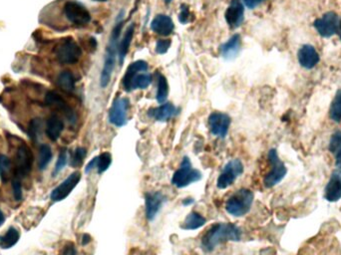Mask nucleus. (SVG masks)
Here are the masks:
<instances>
[{"label":"nucleus","instance_id":"34","mask_svg":"<svg viewBox=\"0 0 341 255\" xmlns=\"http://www.w3.org/2000/svg\"><path fill=\"white\" fill-rule=\"evenodd\" d=\"M42 121L41 119H33L28 126V136L33 141H37L41 135Z\"/></svg>","mask_w":341,"mask_h":255},{"label":"nucleus","instance_id":"7","mask_svg":"<svg viewBox=\"0 0 341 255\" xmlns=\"http://www.w3.org/2000/svg\"><path fill=\"white\" fill-rule=\"evenodd\" d=\"M314 25L320 36L329 38L339 32L340 18L337 13L329 11L324 13L320 18H317Z\"/></svg>","mask_w":341,"mask_h":255},{"label":"nucleus","instance_id":"37","mask_svg":"<svg viewBox=\"0 0 341 255\" xmlns=\"http://www.w3.org/2000/svg\"><path fill=\"white\" fill-rule=\"evenodd\" d=\"M67 162H68V155H67V152L65 150H63V151L60 152L58 160H57L56 164H55V168H54V172H53V177L58 175L66 166Z\"/></svg>","mask_w":341,"mask_h":255},{"label":"nucleus","instance_id":"44","mask_svg":"<svg viewBox=\"0 0 341 255\" xmlns=\"http://www.w3.org/2000/svg\"><path fill=\"white\" fill-rule=\"evenodd\" d=\"M4 222H5V216L2 212V210L0 209V226H2L4 224Z\"/></svg>","mask_w":341,"mask_h":255},{"label":"nucleus","instance_id":"1","mask_svg":"<svg viewBox=\"0 0 341 255\" xmlns=\"http://www.w3.org/2000/svg\"><path fill=\"white\" fill-rule=\"evenodd\" d=\"M242 238L241 230L233 223H215L202 237V248L207 252H212L217 246L226 241H240Z\"/></svg>","mask_w":341,"mask_h":255},{"label":"nucleus","instance_id":"15","mask_svg":"<svg viewBox=\"0 0 341 255\" xmlns=\"http://www.w3.org/2000/svg\"><path fill=\"white\" fill-rule=\"evenodd\" d=\"M45 103L51 106L54 107L60 111H62V113H64L65 117L68 119V121L70 123H76L77 121V116L76 113L74 112L73 109L67 104V102L56 92L54 91H49L48 93L46 94L45 96Z\"/></svg>","mask_w":341,"mask_h":255},{"label":"nucleus","instance_id":"47","mask_svg":"<svg viewBox=\"0 0 341 255\" xmlns=\"http://www.w3.org/2000/svg\"><path fill=\"white\" fill-rule=\"evenodd\" d=\"M340 39H341V31H340Z\"/></svg>","mask_w":341,"mask_h":255},{"label":"nucleus","instance_id":"11","mask_svg":"<svg viewBox=\"0 0 341 255\" xmlns=\"http://www.w3.org/2000/svg\"><path fill=\"white\" fill-rule=\"evenodd\" d=\"M64 13L67 19L75 25H86L91 20L87 8L77 1H68L64 6Z\"/></svg>","mask_w":341,"mask_h":255},{"label":"nucleus","instance_id":"5","mask_svg":"<svg viewBox=\"0 0 341 255\" xmlns=\"http://www.w3.org/2000/svg\"><path fill=\"white\" fill-rule=\"evenodd\" d=\"M202 178V173L198 169L194 168L190 159L185 157L181 162L180 167L176 171L172 178V184L178 188H183L201 181Z\"/></svg>","mask_w":341,"mask_h":255},{"label":"nucleus","instance_id":"43","mask_svg":"<svg viewBox=\"0 0 341 255\" xmlns=\"http://www.w3.org/2000/svg\"><path fill=\"white\" fill-rule=\"evenodd\" d=\"M194 202H195V200H193V199H185L184 202H183V205L184 206H189V205H192Z\"/></svg>","mask_w":341,"mask_h":255},{"label":"nucleus","instance_id":"26","mask_svg":"<svg viewBox=\"0 0 341 255\" xmlns=\"http://www.w3.org/2000/svg\"><path fill=\"white\" fill-rule=\"evenodd\" d=\"M134 31H135V25L131 24L128 29L126 30L124 36H123L122 41L119 44V48H118V56H119V62L120 65H122L125 57L129 51V48L131 45L133 36H134Z\"/></svg>","mask_w":341,"mask_h":255},{"label":"nucleus","instance_id":"16","mask_svg":"<svg viewBox=\"0 0 341 255\" xmlns=\"http://www.w3.org/2000/svg\"><path fill=\"white\" fill-rule=\"evenodd\" d=\"M166 196L160 191L147 192L145 194V209L148 220H153L162 209Z\"/></svg>","mask_w":341,"mask_h":255},{"label":"nucleus","instance_id":"17","mask_svg":"<svg viewBox=\"0 0 341 255\" xmlns=\"http://www.w3.org/2000/svg\"><path fill=\"white\" fill-rule=\"evenodd\" d=\"M244 17V4L240 0H233L225 11L226 23L231 28L236 29L243 23Z\"/></svg>","mask_w":341,"mask_h":255},{"label":"nucleus","instance_id":"13","mask_svg":"<svg viewBox=\"0 0 341 255\" xmlns=\"http://www.w3.org/2000/svg\"><path fill=\"white\" fill-rule=\"evenodd\" d=\"M80 181H81V173L74 172L64 182H62L59 186L52 190L50 194L51 200L53 202H61L65 200L72 192V190L79 184Z\"/></svg>","mask_w":341,"mask_h":255},{"label":"nucleus","instance_id":"21","mask_svg":"<svg viewBox=\"0 0 341 255\" xmlns=\"http://www.w3.org/2000/svg\"><path fill=\"white\" fill-rule=\"evenodd\" d=\"M178 114L177 108L172 103H164L161 106L151 109L148 116L158 122H168Z\"/></svg>","mask_w":341,"mask_h":255},{"label":"nucleus","instance_id":"8","mask_svg":"<svg viewBox=\"0 0 341 255\" xmlns=\"http://www.w3.org/2000/svg\"><path fill=\"white\" fill-rule=\"evenodd\" d=\"M244 173V164L240 160H232L228 162L217 180V186L219 189L228 188L237 181V179Z\"/></svg>","mask_w":341,"mask_h":255},{"label":"nucleus","instance_id":"30","mask_svg":"<svg viewBox=\"0 0 341 255\" xmlns=\"http://www.w3.org/2000/svg\"><path fill=\"white\" fill-rule=\"evenodd\" d=\"M53 154L49 145L43 144L39 148V157H38V168L44 171L52 160Z\"/></svg>","mask_w":341,"mask_h":255},{"label":"nucleus","instance_id":"14","mask_svg":"<svg viewBox=\"0 0 341 255\" xmlns=\"http://www.w3.org/2000/svg\"><path fill=\"white\" fill-rule=\"evenodd\" d=\"M230 126H231V118L226 114L215 112L209 117V127L211 133L220 139L226 137Z\"/></svg>","mask_w":341,"mask_h":255},{"label":"nucleus","instance_id":"31","mask_svg":"<svg viewBox=\"0 0 341 255\" xmlns=\"http://www.w3.org/2000/svg\"><path fill=\"white\" fill-rule=\"evenodd\" d=\"M329 117L335 123L341 122V89L336 92L330 105Z\"/></svg>","mask_w":341,"mask_h":255},{"label":"nucleus","instance_id":"39","mask_svg":"<svg viewBox=\"0 0 341 255\" xmlns=\"http://www.w3.org/2000/svg\"><path fill=\"white\" fill-rule=\"evenodd\" d=\"M189 17H190V9L189 6L187 4H182L181 6V11L179 14V19L181 23H187L189 21Z\"/></svg>","mask_w":341,"mask_h":255},{"label":"nucleus","instance_id":"19","mask_svg":"<svg viewBox=\"0 0 341 255\" xmlns=\"http://www.w3.org/2000/svg\"><path fill=\"white\" fill-rule=\"evenodd\" d=\"M298 62L305 69H312L319 62V54L312 45L305 44L300 47L297 53Z\"/></svg>","mask_w":341,"mask_h":255},{"label":"nucleus","instance_id":"10","mask_svg":"<svg viewBox=\"0 0 341 255\" xmlns=\"http://www.w3.org/2000/svg\"><path fill=\"white\" fill-rule=\"evenodd\" d=\"M33 154L30 148L25 144L21 143L16 150L15 156V174L16 176L23 178L30 174L33 165Z\"/></svg>","mask_w":341,"mask_h":255},{"label":"nucleus","instance_id":"28","mask_svg":"<svg viewBox=\"0 0 341 255\" xmlns=\"http://www.w3.org/2000/svg\"><path fill=\"white\" fill-rule=\"evenodd\" d=\"M20 233L15 228H9L7 232L0 237V247L2 249H9L13 247L19 240Z\"/></svg>","mask_w":341,"mask_h":255},{"label":"nucleus","instance_id":"25","mask_svg":"<svg viewBox=\"0 0 341 255\" xmlns=\"http://www.w3.org/2000/svg\"><path fill=\"white\" fill-rule=\"evenodd\" d=\"M207 223L206 217H204L201 213L196 211H192L187 215L185 220L183 221L181 228L184 231H195Z\"/></svg>","mask_w":341,"mask_h":255},{"label":"nucleus","instance_id":"6","mask_svg":"<svg viewBox=\"0 0 341 255\" xmlns=\"http://www.w3.org/2000/svg\"><path fill=\"white\" fill-rule=\"evenodd\" d=\"M268 162L270 163V171L264 179V185L267 188H271L277 186L287 176L288 167L282 162L275 149H271L268 152Z\"/></svg>","mask_w":341,"mask_h":255},{"label":"nucleus","instance_id":"46","mask_svg":"<svg viewBox=\"0 0 341 255\" xmlns=\"http://www.w3.org/2000/svg\"><path fill=\"white\" fill-rule=\"evenodd\" d=\"M94 1H99V2H104V1H107V0H94Z\"/></svg>","mask_w":341,"mask_h":255},{"label":"nucleus","instance_id":"40","mask_svg":"<svg viewBox=\"0 0 341 255\" xmlns=\"http://www.w3.org/2000/svg\"><path fill=\"white\" fill-rule=\"evenodd\" d=\"M77 251L73 243H68L64 246L62 250V255H76Z\"/></svg>","mask_w":341,"mask_h":255},{"label":"nucleus","instance_id":"38","mask_svg":"<svg viewBox=\"0 0 341 255\" xmlns=\"http://www.w3.org/2000/svg\"><path fill=\"white\" fill-rule=\"evenodd\" d=\"M170 46V41L169 39H163L159 40L156 44V51L159 54H165L168 52Z\"/></svg>","mask_w":341,"mask_h":255},{"label":"nucleus","instance_id":"3","mask_svg":"<svg viewBox=\"0 0 341 255\" xmlns=\"http://www.w3.org/2000/svg\"><path fill=\"white\" fill-rule=\"evenodd\" d=\"M123 22H119L116 24L115 27L113 28L109 44L106 49V55L104 59V65L103 69L101 72V77H100V85L102 88H105L109 85L112 74L115 68V62H116V57L118 53V48H119V36L122 31Z\"/></svg>","mask_w":341,"mask_h":255},{"label":"nucleus","instance_id":"36","mask_svg":"<svg viewBox=\"0 0 341 255\" xmlns=\"http://www.w3.org/2000/svg\"><path fill=\"white\" fill-rule=\"evenodd\" d=\"M12 192L13 197L16 202H20L22 200V185H21V178L14 175L12 179Z\"/></svg>","mask_w":341,"mask_h":255},{"label":"nucleus","instance_id":"32","mask_svg":"<svg viewBox=\"0 0 341 255\" xmlns=\"http://www.w3.org/2000/svg\"><path fill=\"white\" fill-rule=\"evenodd\" d=\"M169 96V84L165 76L160 75L159 76V82H158V91H157V101L160 104H164Z\"/></svg>","mask_w":341,"mask_h":255},{"label":"nucleus","instance_id":"29","mask_svg":"<svg viewBox=\"0 0 341 255\" xmlns=\"http://www.w3.org/2000/svg\"><path fill=\"white\" fill-rule=\"evenodd\" d=\"M58 85L59 87L67 92V93H71L73 92L75 89V78H74L73 74L70 73L69 71H64L62 72L59 77H58Z\"/></svg>","mask_w":341,"mask_h":255},{"label":"nucleus","instance_id":"12","mask_svg":"<svg viewBox=\"0 0 341 255\" xmlns=\"http://www.w3.org/2000/svg\"><path fill=\"white\" fill-rule=\"evenodd\" d=\"M130 108V102L127 98H117L109 111V122L120 128L127 124L128 110Z\"/></svg>","mask_w":341,"mask_h":255},{"label":"nucleus","instance_id":"18","mask_svg":"<svg viewBox=\"0 0 341 255\" xmlns=\"http://www.w3.org/2000/svg\"><path fill=\"white\" fill-rule=\"evenodd\" d=\"M323 197L328 203H337L341 200V174L334 172L324 187Z\"/></svg>","mask_w":341,"mask_h":255},{"label":"nucleus","instance_id":"2","mask_svg":"<svg viewBox=\"0 0 341 255\" xmlns=\"http://www.w3.org/2000/svg\"><path fill=\"white\" fill-rule=\"evenodd\" d=\"M148 63L138 60L132 63L123 78V86L127 92L137 89H146L152 83V75L148 72Z\"/></svg>","mask_w":341,"mask_h":255},{"label":"nucleus","instance_id":"27","mask_svg":"<svg viewBox=\"0 0 341 255\" xmlns=\"http://www.w3.org/2000/svg\"><path fill=\"white\" fill-rule=\"evenodd\" d=\"M329 152L334 157L335 166L341 171V131H336L332 134L329 140Z\"/></svg>","mask_w":341,"mask_h":255},{"label":"nucleus","instance_id":"20","mask_svg":"<svg viewBox=\"0 0 341 255\" xmlns=\"http://www.w3.org/2000/svg\"><path fill=\"white\" fill-rule=\"evenodd\" d=\"M175 25L170 16L165 14L157 15L151 22V29L162 36H169L174 31Z\"/></svg>","mask_w":341,"mask_h":255},{"label":"nucleus","instance_id":"9","mask_svg":"<svg viewBox=\"0 0 341 255\" xmlns=\"http://www.w3.org/2000/svg\"><path fill=\"white\" fill-rule=\"evenodd\" d=\"M58 61L62 64H74L79 61L82 51L72 39L63 40L55 50Z\"/></svg>","mask_w":341,"mask_h":255},{"label":"nucleus","instance_id":"22","mask_svg":"<svg viewBox=\"0 0 341 255\" xmlns=\"http://www.w3.org/2000/svg\"><path fill=\"white\" fill-rule=\"evenodd\" d=\"M112 162V157L109 153H103L100 156L94 158L91 162H89L85 168V173L88 174L90 171L96 168L98 174H103L106 172Z\"/></svg>","mask_w":341,"mask_h":255},{"label":"nucleus","instance_id":"33","mask_svg":"<svg viewBox=\"0 0 341 255\" xmlns=\"http://www.w3.org/2000/svg\"><path fill=\"white\" fill-rule=\"evenodd\" d=\"M11 161L5 155H0V179L2 183H6L10 179Z\"/></svg>","mask_w":341,"mask_h":255},{"label":"nucleus","instance_id":"4","mask_svg":"<svg viewBox=\"0 0 341 255\" xmlns=\"http://www.w3.org/2000/svg\"><path fill=\"white\" fill-rule=\"evenodd\" d=\"M253 200L254 195L250 189L241 188L228 200L225 210L233 216H244L251 209Z\"/></svg>","mask_w":341,"mask_h":255},{"label":"nucleus","instance_id":"35","mask_svg":"<svg viewBox=\"0 0 341 255\" xmlns=\"http://www.w3.org/2000/svg\"><path fill=\"white\" fill-rule=\"evenodd\" d=\"M86 155H87V151H86L85 148H77L73 153L72 158H71V162H70L71 166H73V167L80 166L84 162V159L86 158Z\"/></svg>","mask_w":341,"mask_h":255},{"label":"nucleus","instance_id":"42","mask_svg":"<svg viewBox=\"0 0 341 255\" xmlns=\"http://www.w3.org/2000/svg\"><path fill=\"white\" fill-rule=\"evenodd\" d=\"M91 242V236L87 233H85L83 236H82V245H87L88 243Z\"/></svg>","mask_w":341,"mask_h":255},{"label":"nucleus","instance_id":"23","mask_svg":"<svg viewBox=\"0 0 341 255\" xmlns=\"http://www.w3.org/2000/svg\"><path fill=\"white\" fill-rule=\"evenodd\" d=\"M241 49V36L239 34H235L231 37V39L220 47V52L223 58L233 59L235 58Z\"/></svg>","mask_w":341,"mask_h":255},{"label":"nucleus","instance_id":"24","mask_svg":"<svg viewBox=\"0 0 341 255\" xmlns=\"http://www.w3.org/2000/svg\"><path fill=\"white\" fill-rule=\"evenodd\" d=\"M64 130V123L58 116H51L46 125V135L52 141H55L60 138Z\"/></svg>","mask_w":341,"mask_h":255},{"label":"nucleus","instance_id":"45","mask_svg":"<svg viewBox=\"0 0 341 255\" xmlns=\"http://www.w3.org/2000/svg\"><path fill=\"white\" fill-rule=\"evenodd\" d=\"M172 1H173V0H165V2H166V3H170Z\"/></svg>","mask_w":341,"mask_h":255},{"label":"nucleus","instance_id":"41","mask_svg":"<svg viewBox=\"0 0 341 255\" xmlns=\"http://www.w3.org/2000/svg\"><path fill=\"white\" fill-rule=\"evenodd\" d=\"M244 1L247 7H249V8H254L257 5H259L260 3H262V2L265 1V0H244Z\"/></svg>","mask_w":341,"mask_h":255}]
</instances>
